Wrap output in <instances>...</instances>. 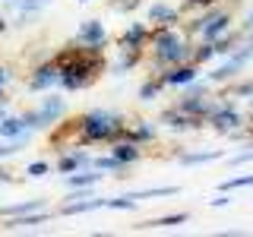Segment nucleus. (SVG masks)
I'll return each instance as SVG.
<instances>
[{
    "label": "nucleus",
    "instance_id": "obj_1",
    "mask_svg": "<svg viewBox=\"0 0 253 237\" xmlns=\"http://www.w3.org/2000/svg\"><path fill=\"white\" fill-rule=\"evenodd\" d=\"M54 60H57V67H60L57 85H60L63 92H83V89H89L95 79L108 70L105 51H92V47L76 44V41L70 44V47H60V51L54 54Z\"/></svg>",
    "mask_w": 253,
    "mask_h": 237
},
{
    "label": "nucleus",
    "instance_id": "obj_2",
    "mask_svg": "<svg viewBox=\"0 0 253 237\" xmlns=\"http://www.w3.org/2000/svg\"><path fill=\"white\" fill-rule=\"evenodd\" d=\"M146 47L152 51V70L155 73L193 57V38H187L180 26H155L149 32Z\"/></svg>",
    "mask_w": 253,
    "mask_h": 237
},
{
    "label": "nucleus",
    "instance_id": "obj_3",
    "mask_svg": "<svg viewBox=\"0 0 253 237\" xmlns=\"http://www.w3.org/2000/svg\"><path fill=\"white\" fill-rule=\"evenodd\" d=\"M126 133V120L124 114L108 108H92L85 114L76 117V136L79 146H95V142H114Z\"/></svg>",
    "mask_w": 253,
    "mask_h": 237
},
{
    "label": "nucleus",
    "instance_id": "obj_4",
    "mask_svg": "<svg viewBox=\"0 0 253 237\" xmlns=\"http://www.w3.org/2000/svg\"><path fill=\"white\" fill-rule=\"evenodd\" d=\"M206 123L212 126V130L218 133V136H228V133H234V130H241L244 123V111L234 105L231 98H221V101H215V108L209 111V117H206Z\"/></svg>",
    "mask_w": 253,
    "mask_h": 237
},
{
    "label": "nucleus",
    "instance_id": "obj_5",
    "mask_svg": "<svg viewBox=\"0 0 253 237\" xmlns=\"http://www.w3.org/2000/svg\"><path fill=\"white\" fill-rule=\"evenodd\" d=\"M158 123H162L168 133H196V130H203V126H206L203 117L187 114V111H180L177 105L165 108L162 114H158Z\"/></svg>",
    "mask_w": 253,
    "mask_h": 237
},
{
    "label": "nucleus",
    "instance_id": "obj_6",
    "mask_svg": "<svg viewBox=\"0 0 253 237\" xmlns=\"http://www.w3.org/2000/svg\"><path fill=\"white\" fill-rule=\"evenodd\" d=\"M158 79H162L165 89H184L187 82H193V79L203 76V67H196L193 60H184V63H174V67H165L155 73Z\"/></svg>",
    "mask_w": 253,
    "mask_h": 237
},
{
    "label": "nucleus",
    "instance_id": "obj_7",
    "mask_svg": "<svg viewBox=\"0 0 253 237\" xmlns=\"http://www.w3.org/2000/svg\"><path fill=\"white\" fill-rule=\"evenodd\" d=\"M38 120H42V130H54L63 117H67V111H70V101L67 98H60V95H51V92H44V98L38 101Z\"/></svg>",
    "mask_w": 253,
    "mask_h": 237
},
{
    "label": "nucleus",
    "instance_id": "obj_8",
    "mask_svg": "<svg viewBox=\"0 0 253 237\" xmlns=\"http://www.w3.org/2000/svg\"><path fill=\"white\" fill-rule=\"evenodd\" d=\"M57 76H60V67H57V60H42V63H35L32 67V73H29V92H51V89H57Z\"/></svg>",
    "mask_w": 253,
    "mask_h": 237
},
{
    "label": "nucleus",
    "instance_id": "obj_9",
    "mask_svg": "<svg viewBox=\"0 0 253 237\" xmlns=\"http://www.w3.org/2000/svg\"><path fill=\"white\" fill-rule=\"evenodd\" d=\"M73 41L92 47V51H105V47H108V29H105V22H101V19H83V22H79V29H76Z\"/></svg>",
    "mask_w": 253,
    "mask_h": 237
},
{
    "label": "nucleus",
    "instance_id": "obj_10",
    "mask_svg": "<svg viewBox=\"0 0 253 237\" xmlns=\"http://www.w3.org/2000/svg\"><path fill=\"white\" fill-rule=\"evenodd\" d=\"M51 218H54V212H47V209L26 212V215H10V218L0 221V231H6V234H16V231H35V228L47 225Z\"/></svg>",
    "mask_w": 253,
    "mask_h": 237
},
{
    "label": "nucleus",
    "instance_id": "obj_11",
    "mask_svg": "<svg viewBox=\"0 0 253 237\" xmlns=\"http://www.w3.org/2000/svg\"><path fill=\"white\" fill-rule=\"evenodd\" d=\"M146 22L152 29L155 26H180V22H184V13H180V6L168 3V0H155L146 10Z\"/></svg>",
    "mask_w": 253,
    "mask_h": 237
},
{
    "label": "nucleus",
    "instance_id": "obj_12",
    "mask_svg": "<svg viewBox=\"0 0 253 237\" xmlns=\"http://www.w3.org/2000/svg\"><path fill=\"white\" fill-rule=\"evenodd\" d=\"M92 152H85V149H60V158H57V164H54V171L57 174H73L79 168H92Z\"/></svg>",
    "mask_w": 253,
    "mask_h": 237
},
{
    "label": "nucleus",
    "instance_id": "obj_13",
    "mask_svg": "<svg viewBox=\"0 0 253 237\" xmlns=\"http://www.w3.org/2000/svg\"><path fill=\"white\" fill-rule=\"evenodd\" d=\"M142 57H146V47H124V44H117V57H114V63H111V73L114 76L133 73V70L142 63Z\"/></svg>",
    "mask_w": 253,
    "mask_h": 237
},
{
    "label": "nucleus",
    "instance_id": "obj_14",
    "mask_svg": "<svg viewBox=\"0 0 253 237\" xmlns=\"http://www.w3.org/2000/svg\"><path fill=\"white\" fill-rule=\"evenodd\" d=\"M105 202H108V196H79V199H67L60 205V215L63 218H73V215H92V212H98V209H105Z\"/></svg>",
    "mask_w": 253,
    "mask_h": 237
},
{
    "label": "nucleus",
    "instance_id": "obj_15",
    "mask_svg": "<svg viewBox=\"0 0 253 237\" xmlns=\"http://www.w3.org/2000/svg\"><path fill=\"white\" fill-rule=\"evenodd\" d=\"M126 139L139 142V146H152V142L158 139V120H146V117H136V120L126 123Z\"/></svg>",
    "mask_w": 253,
    "mask_h": 237
},
{
    "label": "nucleus",
    "instance_id": "obj_16",
    "mask_svg": "<svg viewBox=\"0 0 253 237\" xmlns=\"http://www.w3.org/2000/svg\"><path fill=\"white\" fill-rule=\"evenodd\" d=\"M187 221H190V212H168V215L146 218L139 225H133V231H171V228H180Z\"/></svg>",
    "mask_w": 253,
    "mask_h": 237
},
{
    "label": "nucleus",
    "instance_id": "obj_17",
    "mask_svg": "<svg viewBox=\"0 0 253 237\" xmlns=\"http://www.w3.org/2000/svg\"><path fill=\"white\" fill-rule=\"evenodd\" d=\"M108 146H111V155H114L121 164H126V168H133L136 161H142V152H146L139 142H133V139H126V136L108 142Z\"/></svg>",
    "mask_w": 253,
    "mask_h": 237
},
{
    "label": "nucleus",
    "instance_id": "obj_18",
    "mask_svg": "<svg viewBox=\"0 0 253 237\" xmlns=\"http://www.w3.org/2000/svg\"><path fill=\"white\" fill-rule=\"evenodd\" d=\"M221 149H196V152H177V164L180 168H200V164H212L221 161Z\"/></svg>",
    "mask_w": 253,
    "mask_h": 237
},
{
    "label": "nucleus",
    "instance_id": "obj_19",
    "mask_svg": "<svg viewBox=\"0 0 253 237\" xmlns=\"http://www.w3.org/2000/svg\"><path fill=\"white\" fill-rule=\"evenodd\" d=\"M149 32H152L149 22H130V26L121 32L117 44H124V47H146L149 44Z\"/></svg>",
    "mask_w": 253,
    "mask_h": 237
},
{
    "label": "nucleus",
    "instance_id": "obj_20",
    "mask_svg": "<svg viewBox=\"0 0 253 237\" xmlns=\"http://www.w3.org/2000/svg\"><path fill=\"white\" fill-rule=\"evenodd\" d=\"M101 177H105V174H101L98 168H79V171H73V174H67V190H95L101 184Z\"/></svg>",
    "mask_w": 253,
    "mask_h": 237
},
{
    "label": "nucleus",
    "instance_id": "obj_21",
    "mask_svg": "<svg viewBox=\"0 0 253 237\" xmlns=\"http://www.w3.org/2000/svg\"><path fill=\"white\" fill-rule=\"evenodd\" d=\"M29 126L22 120V114H3L0 120V139H19V136H29Z\"/></svg>",
    "mask_w": 253,
    "mask_h": 237
},
{
    "label": "nucleus",
    "instance_id": "obj_22",
    "mask_svg": "<svg viewBox=\"0 0 253 237\" xmlns=\"http://www.w3.org/2000/svg\"><path fill=\"white\" fill-rule=\"evenodd\" d=\"M38 209H47V199H22V202H6L0 205V218H10V215H26V212H38Z\"/></svg>",
    "mask_w": 253,
    "mask_h": 237
},
{
    "label": "nucleus",
    "instance_id": "obj_23",
    "mask_svg": "<svg viewBox=\"0 0 253 237\" xmlns=\"http://www.w3.org/2000/svg\"><path fill=\"white\" fill-rule=\"evenodd\" d=\"M162 92H165L162 79H158L155 73H149V76L139 82V89H136V98L142 101V105H149V101H158V98H162Z\"/></svg>",
    "mask_w": 253,
    "mask_h": 237
},
{
    "label": "nucleus",
    "instance_id": "obj_24",
    "mask_svg": "<svg viewBox=\"0 0 253 237\" xmlns=\"http://www.w3.org/2000/svg\"><path fill=\"white\" fill-rule=\"evenodd\" d=\"M177 193H180V187L168 184V187H142V190H130L126 196H133L136 202H142V199H158V196H177Z\"/></svg>",
    "mask_w": 253,
    "mask_h": 237
},
{
    "label": "nucleus",
    "instance_id": "obj_25",
    "mask_svg": "<svg viewBox=\"0 0 253 237\" xmlns=\"http://www.w3.org/2000/svg\"><path fill=\"white\" fill-rule=\"evenodd\" d=\"M196 63V67H209L212 60H218V54H215V44L212 41H200V38H196L193 41V57H190Z\"/></svg>",
    "mask_w": 253,
    "mask_h": 237
},
{
    "label": "nucleus",
    "instance_id": "obj_26",
    "mask_svg": "<svg viewBox=\"0 0 253 237\" xmlns=\"http://www.w3.org/2000/svg\"><path fill=\"white\" fill-rule=\"evenodd\" d=\"M241 35H244V32H241V29H234V26L228 29L225 35H218L215 41H212V44H215V54H218V57H225V54H231L234 47L241 44Z\"/></svg>",
    "mask_w": 253,
    "mask_h": 237
},
{
    "label": "nucleus",
    "instance_id": "obj_27",
    "mask_svg": "<svg viewBox=\"0 0 253 237\" xmlns=\"http://www.w3.org/2000/svg\"><path fill=\"white\" fill-rule=\"evenodd\" d=\"M92 168H98L101 174H117V177H126V164H121L114 155H95L92 158Z\"/></svg>",
    "mask_w": 253,
    "mask_h": 237
},
{
    "label": "nucleus",
    "instance_id": "obj_28",
    "mask_svg": "<svg viewBox=\"0 0 253 237\" xmlns=\"http://www.w3.org/2000/svg\"><path fill=\"white\" fill-rule=\"evenodd\" d=\"M136 199H133V196H108V202H105V209H111V212H133L136 209Z\"/></svg>",
    "mask_w": 253,
    "mask_h": 237
},
{
    "label": "nucleus",
    "instance_id": "obj_29",
    "mask_svg": "<svg viewBox=\"0 0 253 237\" xmlns=\"http://www.w3.org/2000/svg\"><path fill=\"white\" fill-rule=\"evenodd\" d=\"M253 187V174H237V177H228L225 184H218L221 193H231V190H250Z\"/></svg>",
    "mask_w": 253,
    "mask_h": 237
},
{
    "label": "nucleus",
    "instance_id": "obj_30",
    "mask_svg": "<svg viewBox=\"0 0 253 237\" xmlns=\"http://www.w3.org/2000/svg\"><path fill=\"white\" fill-rule=\"evenodd\" d=\"M221 3V0H180V13H200V10H209V6Z\"/></svg>",
    "mask_w": 253,
    "mask_h": 237
},
{
    "label": "nucleus",
    "instance_id": "obj_31",
    "mask_svg": "<svg viewBox=\"0 0 253 237\" xmlns=\"http://www.w3.org/2000/svg\"><path fill=\"white\" fill-rule=\"evenodd\" d=\"M54 0H19V6H16V13H42L47 10Z\"/></svg>",
    "mask_w": 253,
    "mask_h": 237
},
{
    "label": "nucleus",
    "instance_id": "obj_32",
    "mask_svg": "<svg viewBox=\"0 0 253 237\" xmlns=\"http://www.w3.org/2000/svg\"><path fill=\"white\" fill-rule=\"evenodd\" d=\"M26 174H29L32 180H42V177H47V174H51V164H47L44 158H38V161H29Z\"/></svg>",
    "mask_w": 253,
    "mask_h": 237
},
{
    "label": "nucleus",
    "instance_id": "obj_33",
    "mask_svg": "<svg viewBox=\"0 0 253 237\" xmlns=\"http://www.w3.org/2000/svg\"><path fill=\"white\" fill-rule=\"evenodd\" d=\"M228 164L231 168H241V164H253V149H241V152H234L228 158Z\"/></svg>",
    "mask_w": 253,
    "mask_h": 237
},
{
    "label": "nucleus",
    "instance_id": "obj_34",
    "mask_svg": "<svg viewBox=\"0 0 253 237\" xmlns=\"http://www.w3.org/2000/svg\"><path fill=\"white\" fill-rule=\"evenodd\" d=\"M22 120H26V126H29L32 133H38V130H42V120H38V111H35V108L22 111Z\"/></svg>",
    "mask_w": 253,
    "mask_h": 237
},
{
    "label": "nucleus",
    "instance_id": "obj_35",
    "mask_svg": "<svg viewBox=\"0 0 253 237\" xmlns=\"http://www.w3.org/2000/svg\"><path fill=\"white\" fill-rule=\"evenodd\" d=\"M139 3H142V0H111V10H121V13H130V10H136Z\"/></svg>",
    "mask_w": 253,
    "mask_h": 237
},
{
    "label": "nucleus",
    "instance_id": "obj_36",
    "mask_svg": "<svg viewBox=\"0 0 253 237\" xmlns=\"http://www.w3.org/2000/svg\"><path fill=\"white\" fill-rule=\"evenodd\" d=\"M228 202H231V196H228V193H221V190H218V193L209 199V205H212V209H225Z\"/></svg>",
    "mask_w": 253,
    "mask_h": 237
},
{
    "label": "nucleus",
    "instance_id": "obj_37",
    "mask_svg": "<svg viewBox=\"0 0 253 237\" xmlns=\"http://www.w3.org/2000/svg\"><path fill=\"white\" fill-rule=\"evenodd\" d=\"M13 82V70L10 67H0V92H6V85Z\"/></svg>",
    "mask_w": 253,
    "mask_h": 237
},
{
    "label": "nucleus",
    "instance_id": "obj_38",
    "mask_svg": "<svg viewBox=\"0 0 253 237\" xmlns=\"http://www.w3.org/2000/svg\"><path fill=\"white\" fill-rule=\"evenodd\" d=\"M244 120H247V126H253V98H247V108H244Z\"/></svg>",
    "mask_w": 253,
    "mask_h": 237
},
{
    "label": "nucleus",
    "instance_id": "obj_39",
    "mask_svg": "<svg viewBox=\"0 0 253 237\" xmlns=\"http://www.w3.org/2000/svg\"><path fill=\"white\" fill-rule=\"evenodd\" d=\"M241 32H253V10L244 16V22H241Z\"/></svg>",
    "mask_w": 253,
    "mask_h": 237
},
{
    "label": "nucleus",
    "instance_id": "obj_40",
    "mask_svg": "<svg viewBox=\"0 0 253 237\" xmlns=\"http://www.w3.org/2000/svg\"><path fill=\"white\" fill-rule=\"evenodd\" d=\"M3 3V10H10V13H16V6H19V0H0Z\"/></svg>",
    "mask_w": 253,
    "mask_h": 237
},
{
    "label": "nucleus",
    "instance_id": "obj_41",
    "mask_svg": "<svg viewBox=\"0 0 253 237\" xmlns=\"http://www.w3.org/2000/svg\"><path fill=\"white\" fill-rule=\"evenodd\" d=\"M0 184H13V174H10V171H3V168H0Z\"/></svg>",
    "mask_w": 253,
    "mask_h": 237
},
{
    "label": "nucleus",
    "instance_id": "obj_42",
    "mask_svg": "<svg viewBox=\"0 0 253 237\" xmlns=\"http://www.w3.org/2000/svg\"><path fill=\"white\" fill-rule=\"evenodd\" d=\"M6 29H10V19H6V16H3V13H0V35H3V32H6Z\"/></svg>",
    "mask_w": 253,
    "mask_h": 237
},
{
    "label": "nucleus",
    "instance_id": "obj_43",
    "mask_svg": "<svg viewBox=\"0 0 253 237\" xmlns=\"http://www.w3.org/2000/svg\"><path fill=\"white\" fill-rule=\"evenodd\" d=\"M3 114H6V108H0V120H3Z\"/></svg>",
    "mask_w": 253,
    "mask_h": 237
},
{
    "label": "nucleus",
    "instance_id": "obj_44",
    "mask_svg": "<svg viewBox=\"0 0 253 237\" xmlns=\"http://www.w3.org/2000/svg\"><path fill=\"white\" fill-rule=\"evenodd\" d=\"M79 3H89V0H79Z\"/></svg>",
    "mask_w": 253,
    "mask_h": 237
}]
</instances>
